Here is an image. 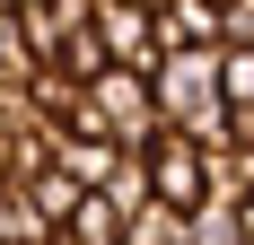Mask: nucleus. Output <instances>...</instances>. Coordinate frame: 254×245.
Wrapping results in <instances>:
<instances>
[{
    "instance_id": "7ed1b4c3",
    "label": "nucleus",
    "mask_w": 254,
    "mask_h": 245,
    "mask_svg": "<svg viewBox=\"0 0 254 245\" xmlns=\"http://www.w3.org/2000/svg\"><path fill=\"white\" fill-rule=\"evenodd\" d=\"M140 167H149V201H167V210H202L210 201V167H202V140L193 131H176V122H158V140L140 149Z\"/></svg>"
},
{
    "instance_id": "20e7f679",
    "label": "nucleus",
    "mask_w": 254,
    "mask_h": 245,
    "mask_svg": "<svg viewBox=\"0 0 254 245\" xmlns=\"http://www.w3.org/2000/svg\"><path fill=\"white\" fill-rule=\"evenodd\" d=\"M88 26H97L105 61H123V70H149L158 53H167V44H158V9H131V0H97Z\"/></svg>"
},
{
    "instance_id": "423d86ee",
    "label": "nucleus",
    "mask_w": 254,
    "mask_h": 245,
    "mask_svg": "<svg viewBox=\"0 0 254 245\" xmlns=\"http://www.w3.org/2000/svg\"><path fill=\"white\" fill-rule=\"evenodd\" d=\"M53 237H62V245H123V210H114L105 193H79V210L53 228Z\"/></svg>"
},
{
    "instance_id": "6e6552de",
    "label": "nucleus",
    "mask_w": 254,
    "mask_h": 245,
    "mask_svg": "<svg viewBox=\"0 0 254 245\" xmlns=\"http://www.w3.org/2000/svg\"><path fill=\"white\" fill-rule=\"evenodd\" d=\"M123 245H193V219L167 201H140V210H123Z\"/></svg>"
},
{
    "instance_id": "f8f14e48",
    "label": "nucleus",
    "mask_w": 254,
    "mask_h": 245,
    "mask_svg": "<svg viewBox=\"0 0 254 245\" xmlns=\"http://www.w3.org/2000/svg\"><path fill=\"white\" fill-rule=\"evenodd\" d=\"M219 105H254V44H219Z\"/></svg>"
},
{
    "instance_id": "0eeeda50",
    "label": "nucleus",
    "mask_w": 254,
    "mask_h": 245,
    "mask_svg": "<svg viewBox=\"0 0 254 245\" xmlns=\"http://www.w3.org/2000/svg\"><path fill=\"white\" fill-rule=\"evenodd\" d=\"M202 167H210V201H246V193H254V149L202 140Z\"/></svg>"
},
{
    "instance_id": "ddd939ff",
    "label": "nucleus",
    "mask_w": 254,
    "mask_h": 245,
    "mask_svg": "<svg viewBox=\"0 0 254 245\" xmlns=\"http://www.w3.org/2000/svg\"><path fill=\"white\" fill-rule=\"evenodd\" d=\"M219 18H228V44H254V0H219Z\"/></svg>"
},
{
    "instance_id": "4468645a",
    "label": "nucleus",
    "mask_w": 254,
    "mask_h": 245,
    "mask_svg": "<svg viewBox=\"0 0 254 245\" xmlns=\"http://www.w3.org/2000/svg\"><path fill=\"white\" fill-rule=\"evenodd\" d=\"M131 9H167V0H131Z\"/></svg>"
},
{
    "instance_id": "39448f33",
    "label": "nucleus",
    "mask_w": 254,
    "mask_h": 245,
    "mask_svg": "<svg viewBox=\"0 0 254 245\" xmlns=\"http://www.w3.org/2000/svg\"><path fill=\"white\" fill-rule=\"evenodd\" d=\"M158 44H228L219 0H167L158 9Z\"/></svg>"
},
{
    "instance_id": "9d476101",
    "label": "nucleus",
    "mask_w": 254,
    "mask_h": 245,
    "mask_svg": "<svg viewBox=\"0 0 254 245\" xmlns=\"http://www.w3.org/2000/svg\"><path fill=\"white\" fill-rule=\"evenodd\" d=\"M26 193H35V210H44V228H62L79 210V193H88V184H79V175H62V167H35V175H18Z\"/></svg>"
},
{
    "instance_id": "9b49d317",
    "label": "nucleus",
    "mask_w": 254,
    "mask_h": 245,
    "mask_svg": "<svg viewBox=\"0 0 254 245\" xmlns=\"http://www.w3.org/2000/svg\"><path fill=\"white\" fill-rule=\"evenodd\" d=\"M193 245H254L246 210H237V201H202V210H193Z\"/></svg>"
},
{
    "instance_id": "f257e3e1",
    "label": "nucleus",
    "mask_w": 254,
    "mask_h": 245,
    "mask_svg": "<svg viewBox=\"0 0 254 245\" xmlns=\"http://www.w3.org/2000/svg\"><path fill=\"white\" fill-rule=\"evenodd\" d=\"M149 88H158V114L193 131V140H219L228 131V105H219V44H167L149 61Z\"/></svg>"
},
{
    "instance_id": "2eb2a0df",
    "label": "nucleus",
    "mask_w": 254,
    "mask_h": 245,
    "mask_svg": "<svg viewBox=\"0 0 254 245\" xmlns=\"http://www.w3.org/2000/svg\"><path fill=\"white\" fill-rule=\"evenodd\" d=\"M35 245H62V237H35Z\"/></svg>"
},
{
    "instance_id": "f03ea898",
    "label": "nucleus",
    "mask_w": 254,
    "mask_h": 245,
    "mask_svg": "<svg viewBox=\"0 0 254 245\" xmlns=\"http://www.w3.org/2000/svg\"><path fill=\"white\" fill-rule=\"evenodd\" d=\"M158 88L149 70H123V61H105L97 79H88V114L70 122V131H88V140H114V149H149L158 140Z\"/></svg>"
},
{
    "instance_id": "1a4fd4ad",
    "label": "nucleus",
    "mask_w": 254,
    "mask_h": 245,
    "mask_svg": "<svg viewBox=\"0 0 254 245\" xmlns=\"http://www.w3.org/2000/svg\"><path fill=\"white\" fill-rule=\"evenodd\" d=\"M35 237H53L44 210H35V193H26L18 175H0V245H35Z\"/></svg>"
}]
</instances>
